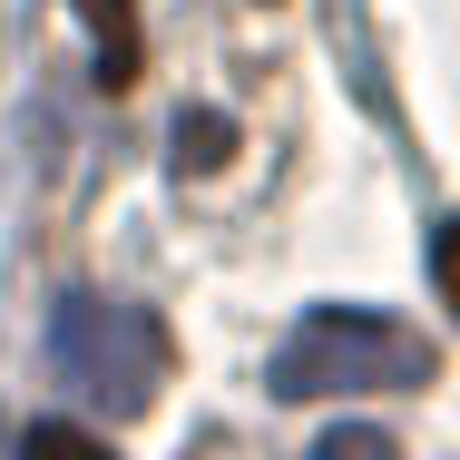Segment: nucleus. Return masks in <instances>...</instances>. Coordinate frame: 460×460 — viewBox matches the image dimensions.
<instances>
[{
    "label": "nucleus",
    "instance_id": "obj_5",
    "mask_svg": "<svg viewBox=\"0 0 460 460\" xmlns=\"http://www.w3.org/2000/svg\"><path fill=\"white\" fill-rule=\"evenodd\" d=\"M30 451H69V460H108V441H98V431H79V421H30Z\"/></svg>",
    "mask_w": 460,
    "mask_h": 460
},
{
    "label": "nucleus",
    "instance_id": "obj_7",
    "mask_svg": "<svg viewBox=\"0 0 460 460\" xmlns=\"http://www.w3.org/2000/svg\"><path fill=\"white\" fill-rule=\"evenodd\" d=\"M323 451H382L392 460V431H353V421H343V431H323Z\"/></svg>",
    "mask_w": 460,
    "mask_h": 460
},
{
    "label": "nucleus",
    "instance_id": "obj_1",
    "mask_svg": "<svg viewBox=\"0 0 460 460\" xmlns=\"http://www.w3.org/2000/svg\"><path fill=\"white\" fill-rule=\"evenodd\" d=\"M431 372H441V353H431L411 323L363 314V304H323V314H304L275 343L265 392H275V402H343V392H411V382H431Z\"/></svg>",
    "mask_w": 460,
    "mask_h": 460
},
{
    "label": "nucleus",
    "instance_id": "obj_4",
    "mask_svg": "<svg viewBox=\"0 0 460 460\" xmlns=\"http://www.w3.org/2000/svg\"><path fill=\"white\" fill-rule=\"evenodd\" d=\"M226 157H235V118L186 108V118H177V177H216Z\"/></svg>",
    "mask_w": 460,
    "mask_h": 460
},
{
    "label": "nucleus",
    "instance_id": "obj_6",
    "mask_svg": "<svg viewBox=\"0 0 460 460\" xmlns=\"http://www.w3.org/2000/svg\"><path fill=\"white\" fill-rule=\"evenodd\" d=\"M431 284H441V304L460 314V216H441V235H431Z\"/></svg>",
    "mask_w": 460,
    "mask_h": 460
},
{
    "label": "nucleus",
    "instance_id": "obj_2",
    "mask_svg": "<svg viewBox=\"0 0 460 460\" xmlns=\"http://www.w3.org/2000/svg\"><path fill=\"white\" fill-rule=\"evenodd\" d=\"M49 353H59V372L89 392L108 421L147 411L157 382H167V333H157L137 304H118V294H69V304L49 314Z\"/></svg>",
    "mask_w": 460,
    "mask_h": 460
},
{
    "label": "nucleus",
    "instance_id": "obj_3",
    "mask_svg": "<svg viewBox=\"0 0 460 460\" xmlns=\"http://www.w3.org/2000/svg\"><path fill=\"white\" fill-rule=\"evenodd\" d=\"M79 20L98 40V89H137V0H79Z\"/></svg>",
    "mask_w": 460,
    "mask_h": 460
}]
</instances>
